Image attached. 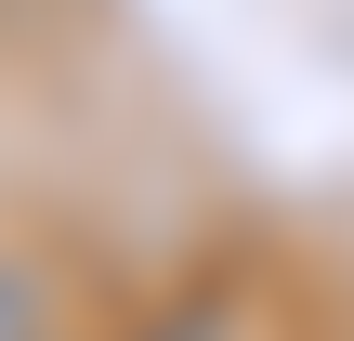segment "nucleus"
<instances>
[{
    "instance_id": "obj_2",
    "label": "nucleus",
    "mask_w": 354,
    "mask_h": 341,
    "mask_svg": "<svg viewBox=\"0 0 354 341\" xmlns=\"http://www.w3.org/2000/svg\"><path fill=\"white\" fill-rule=\"evenodd\" d=\"M158 341H197V329H158Z\"/></svg>"
},
{
    "instance_id": "obj_1",
    "label": "nucleus",
    "mask_w": 354,
    "mask_h": 341,
    "mask_svg": "<svg viewBox=\"0 0 354 341\" xmlns=\"http://www.w3.org/2000/svg\"><path fill=\"white\" fill-rule=\"evenodd\" d=\"M0 341H39V289H26L13 263H0Z\"/></svg>"
}]
</instances>
